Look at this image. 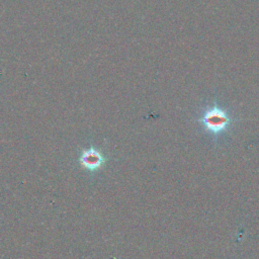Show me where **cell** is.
Returning <instances> with one entry per match:
<instances>
[{
	"mask_svg": "<svg viewBox=\"0 0 259 259\" xmlns=\"http://www.w3.org/2000/svg\"><path fill=\"white\" fill-rule=\"evenodd\" d=\"M200 122L209 134L219 136L228 130L231 123V117L227 110L218 104H213L202 113Z\"/></svg>",
	"mask_w": 259,
	"mask_h": 259,
	"instance_id": "obj_1",
	"label": "cell"
},
{
	"mask_svg": "<svg viewBox=\"0 0 259 259\" xmlns=\"http://www.w3.org/2000/svg\"><path fill=\"white\" fill-rule=\"evenodd\" d=\"M80 164L87 170L94 171L99 169L104 163L103 155L94 148L84 150L80 156Z\"/></svg>",
	"mask_w": 259,
	"mask_h": 259,
	"instance_id": "obj_2",
	"label": "cell"
}]
</instances>
